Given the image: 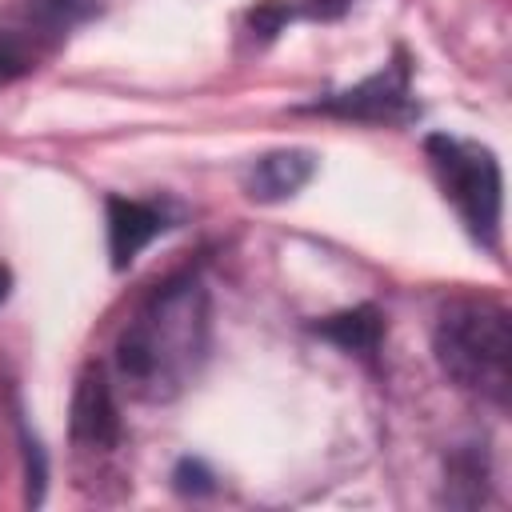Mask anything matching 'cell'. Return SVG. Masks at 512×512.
Segmentation results:
<instances>
[{
    "mask_svg": "<svg viewBox=\"0 0 512 512\" xmlns=\"http://www.w3.org/2000/svg\"><path fill=\"white\" fill-rule=\"evenodd\" d=\"M72 440L88 448H112L120 440V408L100 364H88L72 392Z\"/></svg>",
    "mask_w": 512,
    "mask_h": 512,
    "instance_id": "5",
    "label": "cell"
},
{
    "mask_svg": "<svg viewBox=\"0 0 512 512\" xmlns=\"http://www.w3.org/2000/svg\"><path fill=\"white\" fill-rule=\"evenodd\" d=\"M316 112L328 116H344V120H368V124H396L412 116V92H408V64H388L376 76L360 80L348 92H336L320 104H312Z\"/></svg>",
    "mask_w": 512,
    "mask_h": 512,
    "instance_id": "4",
    "label": "cell"
},
{
    "mask_svg": "<svg viewBox=\"0 0 512 512\" xmlns=\"http://www.w3.org/2000/svg\"><path fill=\"white\" fill-rule=\"evenodd\" d=\"M316 332L332 344H340L344 352H356V356H372L380 348V336H384V316L372 308V304H360V308H348V312H336V316H324L316 324Z\"/></svg>",
    "mask_w": 512,
    "mask_h": 512,
    "instance_id": "8",
    "label": "cell"
},
{
    "mask_svg": "<svg viewBox=\"0 0 512 512\" xmlns=\"http://www.w3.org/2000/svg\"><path fill=\"white\" fill-rule=\"evenodd\" d=\"M8 288H12V272H8L4 264H0V304L8 300Z\"/></svg>",
    "mask_w": 512,
    "mask_h": 512,
    "instance_id": "11",
    "label": "cell"
},
{
    "mask_svg": "<svg viewBox=\"0 0 512 512\" xmlns=\"http://www.w3.org/2000/svg\"><path fill=\"white\" fill-rule=\"evenodd\" d=\"M96 8H100V0H28L32 20L52 28V32H68L84 20H92Z\"/></svg>",
    "mask_w": 512,
    "mask_h": 512,
    "instance_id": "9",
    "label": "cell"
},
{
    "mask_svg": "<svg viewBox=\"0 0 512 512\" xmlns=\"http://www.w3.org/2000/svg\"><path fill=\"white\" fill-rule=\"evenodd\" d=\"M208 336L212 308L204 280L192 272L172 276L124 324L116 340V372L136 400H172L196 380L208 356Z\"/></svg>",
    "mask_w": 512,
    "mask_h": 512,
    "instance_id": "1",
    "label": "cell"
},
{
    "mask_svg": "<svg viewBox=\"0 0 512 512\" xmlns=\"http://www.w3.org/2000/svg\"><path fill=\"white\" fill-rule=\"evenodd\" d=\"M424 152L432 160L444 200H452L464 228L492 248L500 240V204H504V180L492 148L436 132L424 140Z\"/></svg>",
    "mask_w": 512,
    "mask_h": 512,
    "instance_id": "3",
    "label": "cell"
},
{
    "mask_svg": "<svg viewBox=\"0 0 512 512\" xmlns=\"http://www.w3.org/2000/svg\"><path fill=\"white\" fill-rule=\"evenodd\" d=\"M164 212L144 204V200H124L108 196V252L112 268H128L160 232H164Z\"/></svg>",
    "mask_w": 512,
    "mask_h": 512,
    "instance_id": "6",
    "label": "cell"
},
{
    "mask_svg": "<svg viewBox=\"0 0 512 512\" xmlns=\"http://www.w3.org/2000/svg\"><path fill=\"white\" fill-rule=\"evenodd\" d=\"M444 376L492 404L512 392V324L508 308L492 300H452L432 336Z\"/></svg>",
    "mask_w": 512,
    "mask_h": 512,
    "instance_id": "2",
    "label": "cell"
},
{
    "mask_svg": "<svg viewBox=\"0 0 512 512\" xmlns=\"http://www.w3.org/2000/svg\"><path fill=\"white\" fill-rule=\"evenodd\" d=\"M312 168H316L312 156L300 152V148L268 152V156H260V160L248 168L244 188H248L252 200H288V196H296V192L308 184Z\"/></svg>",
    "mask_w": 512,
    "mask_h": 512,
    "instance_id": "7",
    "label": "cell"
},
{
    "mask_svg": "<svg viewBox=\"0 0 512 512\" xmlns=\"http://www.w3.org/2000/svg\"><path fill=\"white\" fill-rule=\"evenodd\" d=\"M348 4H352V0H304L300 8H292V16L300 12V16H312V20H332V16H340Z\"/></svg>",
    "mask_w": 512,
    "mask_h": 512,
    "instance_id": "10",
    "label": "cell"
}]
</instances>
